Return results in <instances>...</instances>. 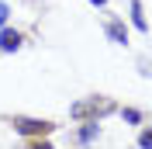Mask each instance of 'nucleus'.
Listing matches in <instances>:
<instances>
[{"label":"nucleus","instance_id":"f257e3e1","mask_svg":"<svg viewBox=\"0 0 152 149\" xmlns=\"http://www.w3.org/2000/svg\"><path fill=\"white\" fill-rule=\"evenodd\" d=\"M111 111H118L107 97H86V101H76L73 108H69V114L73 118H80V121H90V118H104V114H111Z\"/></svg>","mask_w":152,"mask_h":149},{"label":"nucleus","instance_id":"f03ea898","mask_svg":"<svg viewBox=\"0 0 152 149\" xmlns=\"http://www.w3.org/2000/svg\"><path fill=\"white\" fill-rule=\"evenodd\" d=\"M10 125H14V132L18 135H28V139H42V135H52L56 132V125L48 118H10Z\"/></svg>","mask_w":152,"mask_h":149},{"label":"nucleus","instance_id":"7ed1b4c3","mask_svg":"<svg viewBox=\"0 0 152 149\" xmlns=\"http://www.w3.org/2000/svg\"><path fill=\"white\" fill-rule=\"evenodd\" d=\"M104 31H107V38L114 45H128V24H124V18H111L104 24Z\"/></svg>","mask_w":152,"mask_h":149},{"label":"nucleus","instance_id":"20e7f679","mask_svg":"<svg viewBox=\"0 0 152 149\" xmlns=\"http://www.w3.org/2000/svg\"><path fill=\"white\" fill-rule=\"evenodd\" d=\"M97 139H100V121L97 118L83 121V128L76 132V142H80V146H90V142H97Z\"/></svg>","mask_w":152,"mask_h":149},{"label":"nucleus","instance_id":"39448f33","mask_svg":"<svg viewBox=\"0 0 152 149\" xmlns=\"http://www.w3.org/2000/svg\"><path fill=\"white\" fill-rule=\"evenodd\" d=\"M21 42H24L21 31H14V28H4V31H0V52H18Z\"/></svg>","mask_w":152,"mask_h":149},{"label":"nucleus","instance_id":"423d86ee","mask_svg":"<svg viewBox=\"0 0 152 149\" xmlns=\"http://www.w3.org/2000/svg\"><path fill=\"white\" fill-rule=\"evenodd\" d=\"M132 24L142 35H149V21H145V14H142V0H132Z\"/></svg>","mask_w":152,"mask_h":149},{"label":"nucleus","instance_id":"0eeeda50","mask_svg":"<svg viewBox=\"0 0 152 149\" xmlns=\"http://www.w3.org/2000/svg\"><path fill=\"white\" fill-rule=\"evenodd\" d=\"M121 118L128 121V125H142V121H145V114L138 111V108H121Z\"/></svg>","mask_w":152,"mask_h":149},{"label":"nucleus","instance_id":"6e6552de","mask_svg":"<svg viewBox=\"0 0 152 149\" xmlns=\"http://www.w3.org/2000/svg\"><path fill=\"white\" fill-rule=\"evenodd\" d=\"M138 149H152V125H145L138 132Z\"/></svg>","mask_w":152,"mask_h":149},{"label":"nucleus","instance_id":"1a4fd4ad","mask_svg":"<svg viewBox=\"0 0 152 149\" xmlns=\"http://www.w3.org/2000/svg\"><path fill=\"white\" fill-rule=\"evenodd\" d=\"M28 149H52V142H45V135H42V139H31Z\"/></svg>","mask_w":152,"mask_h":149},{"label":"nucleus","instance_id":"9d476101","mask_svg":"<svg viewBox=\"0 0 152 149\" xmlns=\"http://www.w3.org/2000/svg\"><path fill=\"white\" fill-rule=\"evenodd\" d=\"M7 14H10V10H7V4L0 0V24H7Z\"/></svg>","mask_w":152,"mask_h":149},{"label":"nucleus","instance_id":"9b49d317","mask_svg":"<svg viewBox=\"0 0 152 149\" xmlns=\"http://www.w3.org/2000/svg\"><path fill=\"white\" fill-rule=\"evenodd\" d=\"M90 4H94V7H107V0H90Z\"/></svg>","mask_w":152,"mask_h":149}]
</instances>
